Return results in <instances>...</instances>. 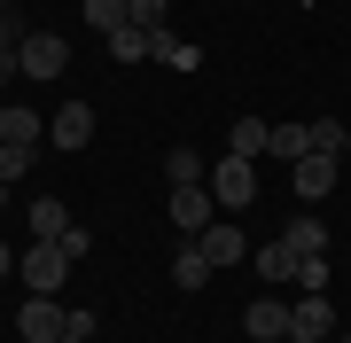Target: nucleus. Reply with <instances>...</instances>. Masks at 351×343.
<instances>
[{"mask_svg":"<svg viewBox=\"0 0 351 343\" xmlns=\"http://www.w3.org/2000/svg\"><path fill=\"white\" fill-rule=\"evenodd\" d=\"M343 328H351V320H343Z\"/></svg>","mask_w":351,"mask_h":343,"instance_id":"obj_31","label":"nucleus"},{"mask_svg":"<svg viewBox=\"0 0 351 343\" xmlns=\"http://www.w3.org/2000/svg\"><path fill=\"white\" fill-rule=\"evenodd\" d=\"M0 140L8 149H39V110H0Z\"/></svg>","mask_w":351,"mask_h":343,"instance_id":"obj_16","label":"nucleus"},{"mask_svg":"<svg viewBox=\"0 0 351 343\" xmlns=\"http://www.w3.org/2000/svg\"><path fill=\"white\" fill-rule=\"evenodd\" d=\"M63 227H71V211L55 203V195H39L32 203V242H63Z\"/></svg>","mask_w":351,"mask_h":343,"instance_id":"obj_15","label":"nucleus"},{"mask_svg":"<svg viewBox=\"0 0 351 343\" xmlns=\"http://www.w3.org/2000/svg\"><path fill=\"white\" fill-rule=\"evenodd\" d=\"M71 71V47L55 31H24V78H63Z\"/></svg>","mask_w":351,"mask_h":343,"instance_id":"obj_9","label":"nucleus"},{"mask_svg":"<svg viewBox=\"0 0 351 343\" xmlns=\"http://www.w3.org/2000/svg\"><path fill=\"white\" fill-rule=\"evenodd\" d=\"M281 343H313V335H281Z\"/></svg>","mask_w":351,"mask_h":343,"instance_id":"obj_29","label":"nucleus"},{"mask_svg":"<svg viewBox=\"0 0 351 343\" xmlns=\"http://www.w3.org/2000/svg\"><path fill=\"white\" fill-rule=\"evenodd\" d=\"M336 328H343V320H336V305H328L320 289H304L297 305H289V335H313V343H336Z\"/></svg>","mask_w":351,"mask_h":343,"instance_id":"obj_5","label":"nucleus"},{"mask_svg":"<svg viewBox=\"0 0 351 343\" xmlns=\"http://www.w3.org/2000/svg\"><path fill=\"white\" fill-rule=\"evenodd\" d=\"M0 8H16V0H0Z\"/></svg>","mask_w":351,"mask_h":343,"instance_id":"obj_30","label":"nucleus"},{"mask_svg":"<svg viewBox=\"0 0 351 343\" xmlns=\"http://www.w3.org/2000/svg\"><path fill=\"white\" fill-rule=\"evenodd\" d=\"M195 250H203V257H211V273H226V266H242V257H250V242H242L234 227H226V211H219V218H211V227H203V234H195Z\"/></svg>","mask_w":351,"mask_h":343,"instance_id":"obj_7","label":"nucleus"},{"mask_svg":"<svg viewBox=\"0 0 351 343\" xmlns=\"http://www.w3.org/2000/svg\"><path fill=\"white\" fill-rule=\"evenodd\" d=\"M265 140H274V125H265V117H234V156H265Z\"/></svg>","mask_w":351,"mask_h":343,"instance_id":"obj_18","label":"nucleus"},{"mask_svg":"<svg viewBox=\"0 0 351 343\" xmlns=\"http://www.w3.org/2000/svg\"><path fill=\"white\" fill-rule=\"evenodd\" d=\"M289 234H297L304 250H328V227H320V218H289Z\"/></svg>","mask_w":351,"mask_h":343,"instance_id":"obj_23","label":"nucleus"},{"mask_svg":"<svg viewBox=\"0 0 351 343\" xmlns=\"http://www.w3.org/2000/svg\"><path fill=\"white\" fill-rule=\"evenodd\" d=\"M32 156H39V149H8V140H0V179H8V188H16V179L32 172Z\"/></svg>","mask_w":351,"mask_h":343,"instance_id":"obj_21","label":"nucleus"},{"mask_svg":"<svg viewBox=\"0 0 351 343\" xmlns=\"http://www.w3.org/2000/svg\"><path fill=\"white\" fill-rule=\"evenodd\" d=\"M8 273H16V257H8V242H0V281H8Z\"/></svg>","mask_w":351,"mask_h":343,"instance_id":"obj_26","label":"nucleus"},{"mask_svg":"<svg viewBox=\"0 0 351 343\" xmlns=\"http://www.w3.org/2000/svg\"><path fill=\"white\" fill-rule=\"evenodd\" d=\"M47 140H55V149H86V140H94V102H63L47 117Z\"/></svg>","mask_w":351,"mask_h":343,"instance_id":"obj_10","label":"nucleus"},{"mask_svg":"<svg viewBox=\"0 0 351 343\" xmlns=\"http://www.w3.org/2000/svg\"><path fill=\"white\" fill-rule=\"evenodd\" d=\"M164 218H172V234H203V227H211V218H219V203H211V188H203V179H195V188H172V203H164Z\"/></svg>","mask_w":351,"mask_h":343,"instance_id":"obj_4","label":"nucleus"},{"mask_svg":"<svg viewBox=\"0 0 351 343\" xmlns=\"http://www.w3.org/2000/svg\"><path fill=\"white\" fill-rule=\"evenodd\" d=\"M297 289H328V250H313V257L297 266Z\"/></svg>","mask_w":351,"mask_h":343,"instance_id":"obj_22","label":"nucleus"},{"mask_svg":"<svg viewBox=\"0 0 351 343\" xmlns=\"http://www.w3.org/2000/svg\"><path fill=\"white\" fill-rule=\"evenodd\" d=\"M203 281H211V257H203L195 242H180V257H172V289H188V296H195Z\"/></svg>","mask_w":351,"mask_h":343,"instance_id":"obj_13","label":"nucleus"},{"mask_svg":"<svg viewBox=\"0 0 351 343\" xmlns=\"http://www.w3.org/2000/svg\"><path fill=\"white\" fill-rule=\"evenodd\" d=\"M265 156H281V164L313 156V125H274V140H265Z\"/></svg>","mask_w":351,"mask_h":343,"instance_id":"obj_14","label":"nucleus"},{"mask_svg":"<svg viewBox=\"0 0 351 343\" xmlns=\"http://www.w3.org/2000/svg\"><path fill=\"white\" fill-rule=\"evenodd\" d=\"M343 172H351V164H343Z\"/></svg>","mask_w":351,"mask_h":343,"instance_id":"obj_32","label":"nucleus"},{"mask_svg":"<svg viewBox=\"0 0 351 343\" xmlns=\"http://www.w3.org/2000/svg\"><path fill=\"white\" fill-rule=\"evenodd\" d=\"M63 250H71V266H78V257H86V250H94V234H86V227H78V218H71V227H63Z\"/></svg>","mask_w":351,"mask_h":343,"instance_id":"obj_25","label":"nucleus"},{"mask_svg":"<svg viewBox=\"0 0 351 343\" xmlns=\"http://www.w3.org/2000/svg\"><path fill=\"white\" fill-rule=\"evenodd\" d=\"M125 8H133L141 31H164V0H125Z\"/></svg>","mask_w":351,"mask_h":343,"instance_id":"obj_24","label":"nucleus"},{"mask_svg":"<svg viewBox=\"0 0 351 343\" xmlns=\"http://www.w3.org/2000/svg\"><path fill=\"white\" fill-rule=\"evenodd\" d=\"M63 343H94V335H78V328H71V335H63Z\"/></svg>","mask_w":351,"mask_h":343,"instance_id":"obj_27","label":"nucleus"},{"mask_svg":"<svg viewBox=\"0 0 351 343\" xmlns=\"http://www.w3.org/2000/svg\"><path fill=\"white\" fill-rule=\"evenodd\" d=\"M16 335H24V343H63L71 335V312L55 305V296H24V305H16Z\"/></svg>","mask_w":351,"mask_h":343,"instance_id":"obj_3","label":"nucleus"},{"mask_svg":"<svg viewBox=\"0 0 351 343\" xmlns=\"http://www.w3.org/2000/svg\"><path fill=\"white\" fill-rule=\"evenodd\" d=\"M304 257H313V250H304L289 227H281L274 242H258V273H265V281H297V266H304Z\"/></svg>","mask_w":351,"mask_h":343,"instance_id":"obj_8","label":"nucleus"},{"mask_svg":"<svg viewBox=\"0 0 351 343\" xmlns=\"http://www.w3.org/2000/svg\"><path fill=\"white\" fill-rule=\"evenodd\" d=\"M156 39H164V31L125 24V31H110V39H101V47H110V63H141V55H156Z\"/></svg>","mask_w":351,"mask_h":343,"instance_id":"obj_12","label":"nucleus"},{"mask_svg":"<svg viewBox=\"0 0 351 343\" xmlns=\"http://www.w3.org/2000/svg\"><path fill=\"white\" fill-rule=\"evenodd\" d=\"M86 24L110 39V31H125V24H133V8H125V0H86Z\"/></svg>","mask_w":351,"mask_h":343,"instance_id":"obj_19","label":"nucleus"},{"mask_svg":"<svg viewBox=\"0 0 351 343\" xmlns=\"http://www.w3.org/2000/svg\"><path fill=\"white\" fill-rule=\"evenodd\" d=\"M242 335H250V343H281L289 335V305H281V296H258V305L242 312Z\"/></svg>","mask_w":351,"mask_h":343,"instance_id":"obj_11","label":"nucleus"},{"mask_svg":"<svg viewBox=\"0 0 351 343\" xmlns=\"http://www.w3.org/2000/svg\"><path fill=\"white\" fill-rule=\"evenodd\" d=\"M164 179H172V188H195V179H211V164H203L195 149H172L164 156Z\"/></svg>","mask_w":351,"mask_h":343,"instance_id":"obj_17","label":"nucleus"},{"mask_svg":"<svg viewBox=\"0 0 351 343\" xmlns=\"http://www.w3.org/2000/svg\"><path fill=\"white\" fill-rule=\"evenodd\" d=\"M336 179H343V156H320V149H313V156H297V164H289V188H297L304 203H320V195L336 188Z\"/></svg>","mask_w":351,"mask_h":343,"instance_id":"obj_6","label":"nucleus"},{"mask_svg":"<svg viewBox=\"0 0 351 343\" xmlns=\"http://www.w3.org/2000/svg\"><path fill=\"white\" fill-rule=\"evenodd\" d=\"M313 149L320 156H351V125H343V117H320V125H313Z\"/></svg>","mask_w":351,"mask_h":343,"instance_id":"obj_20","label":"nucleus"},{"mask_svg":"<svg viewBox=\"0 0 351 343\" xmlns=\"http://www.w3.org/2000/svg\"><path fill=\"white\" fill-rule=\"evenodd\" d=\"M0 211H8V179H0Z\"/></svg>","mask_w":351,"mask_h":343,"instance_id":"obj_28","label":"nucleus"},{"mask_svg":"<svg viewBox=\"0 0 351 343\" xmlns=\"http://www.w3.org/2000/svg\"><path fill=\"white\" fill-rule=\"evenodd\" d=\"M203 188H211V203L234 218V211H250V195H258V164H250V156H226V164H211Z\"/></svg>","mask_w":351,"mask_h":343,"instance_id":"obj_1","label":"nucleus"},{"mask_svg":"<svg viewBox=\"0 0 351 343\" xmlns=\"http://www.w3.org/2000/svg\"><path fill=\"white\" fill-rule=\"evenodd\" d=\"M16 273H24L32 296H63V281H71V250H63V242H32Z\"/></svg>","mask_w":351,"mask_h":343,"instance_id":"obj_2","label":"nucleus"}]
</instances>
